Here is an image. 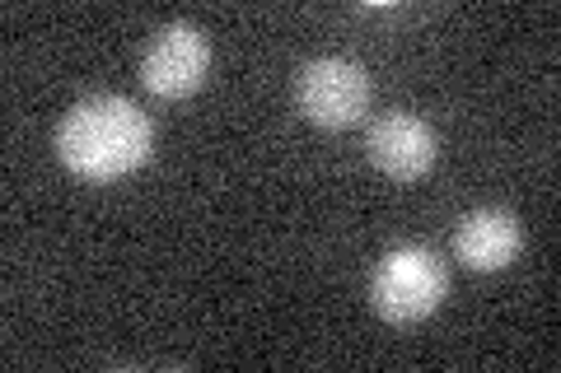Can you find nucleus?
Returning <instances> with one entry per match:
<instances>
[{
    "mask_svg": "<svg viewBox=\"0 0 561 373\" xmlns=\"http://www.w3.org/2000/svg\"><path fill=\"white\" fill-rule=\"evenodd\" d=\"M154 127L150 117L122 94H94L76 103L57 127L61 164L84 183H117L150 159Z\"/></svg>",
    "mask_w": 561,
    "mask_h": 373,
    "instance_id": "nucleus-1",
    "label": "nucleus"
},
{
    "mask_svg": "<svg viewBox=\"0 0 561 373\" xmlns=\"http://www.w3.org/2000/svg\"><path fill=\"white\" fill-rule=\"evenodd\" d=\"M449 290L445 261L421 243H402L393 253H383L375 276H370V304L383 323H421L440 308V299Z\"/></svg>",
    "mask_w": 561,
    "mask_h": 373,
    "instance_id": "nucleus-2",
    "label": "nucleus"
},
{
    "mask_svg": "<svg viewBox=\"0 0 561 373\" xmlns=\"http://www.w3.org/2000/svg\"><path fill=\"white\" fill-rule=\"evenodd\" d=\"M295 103H300V113L313 127L328 131L356 127L365 108H370V75H365V66L346 57H319L295 80Z\"/></svg>",
    "mask_w": 561,
    "mask_h": 373,
    "instance_id": "nucleus-3",
    "label": "nucleus"
},
{
    "mask_svg": "<svg viewBox=\"0 0 561 373\" xmlns=\"http://www.w3.org/2000/svg\"><path fill=\"white\" fill-rule=\"evenodd\" d=\"M210 70V43L197 24L173 20L150 38L146 57H140V84L150 89L154 98H187L197 94L202 80Z\"/></svg>",
    "mask_w": 561,
    "mask_h": 373,
    "instance_id": "nucleus-4",
    "label": "nucleus"
},
{
    "mask_svg": "<svg viewBox=\"0 0 561 373\" xmlns=\"http://www.w3.org/2000/svg\"><path fill=\"white\" fill-rule=\"evenodd\" d=\"M365 150H370V164L383 177H393V183H416V177L431 173L435 154H440V136L431 131V121H421L412 113H389L370 127Z\"/></svg>",
    "mask_w": 561,
    "mask_h": 373,
    "instance_id": "nucleus-5",
    "label": "nucleus"
},
{
    "mask_svg": "<svg viewBox=\"0 0 561 373\" xmlns=\"http://www.w3.org/2000/svg\"><path fill=\"white\" fill-rule=\"evenodd\" d=\"M519 220L501 206H482V210H468L459 220V234H454V253L468 271H501L519 257Z\"/></svg>",
    "mask_w": 561,
    "mask_h": 373,
    "instance_id": "nucleus-6",
    "label": "nucleus"
}]
</instances>
